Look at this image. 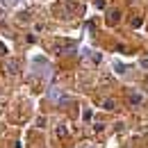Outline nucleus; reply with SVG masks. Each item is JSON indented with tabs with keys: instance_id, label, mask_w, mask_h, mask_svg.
I'll return each instance as SVG.
<instances>
[{
	"instance_id": "f257e3e1",
	"label": "nucleus",
	"mask_w": 148,
	"mask_h": 148,
	"mask_svg": "<svg viewBox=\"0 0 148 148\" xmlns=\"http://www.w3.org/2000/svg\"><path fill=\"white\" fill-rule=\"evenodd\" d=\"M119 21H121V12H119V9H110V12H107V23H110V25H116Z\"/></svg>"
},
{
	"instance_id": "f03ea898",
	"label": "nucleus",
	"mask_w": 148,
	"mask_h": 148,
	"mask_svg": "<svg viewBox=\"0 0 148 148\" xmlns=\"http://www.w3.org/2000/svg\"><path fill=\"white\" fill-rule=\"evenodd\" d=\"M141 100H144V98H141V93H130V103H132V105H139Z\"/></svg>"
},
{
	"instance_id": "20e7f679",
	"label": "nucleus",
	"mask_w": 148,
	"mask_h": 148,
	"mask_svg": "<svg viewBox=\"0 0 148 148\" xmlns=\"http://www.w3.org/2000/svg\"><path fill=\"white\" fill-rule=\"evenodd\" d=\"M139 25H141V16H134L132 18V27H139Z\"/></svg>"
},
{
	"instance_id": "39448f33",
	"label": "nucleus",
	"mask_w": 148,
	"mask_h": 148,
	"mask_svg": "<svg viewBox=\"0 0 148 148\" xmlns=\"http://www.w3.org/2000/svg\"><path fill=\"white\" fill-rule=\"evenodd\" d=\"M57 134H59V137H66V125H59V128H57Z\"/></svg>"
},
{
	"instance_id": "7ed1b4c3",
	"label": "nucleus",
	"mask_w": 148,
	"mask_h": 148,
	"mask_svg": "<svg viewBox=\"0 0 148 148\" xmlns=\"http://www.w3.org/2000/svg\"><path fill=\"white\" fill-rule=\"evenodd\" d=\"M103 107H105V110H114V107H116V103H114V100H112V98H107V100H105V103H103Z\"/></svg>"
}]
</instances>
